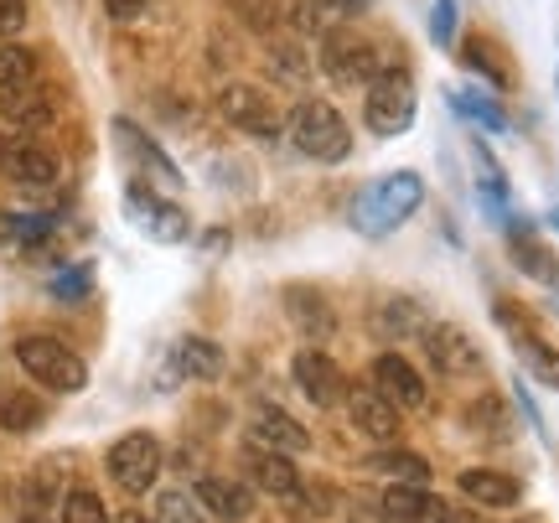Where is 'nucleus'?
Returning a JSON list of instances; mask_svg holds the SVG:
<instances>
[{
  "label": "nucleus",
  "mask_w": 559,
  "mask_h": 523,
  "mask_svg": "<svg viewBox=\"0 0 559 523\" xmlns=\"http://www.w3.org/2000/svg\"><path fill=\"white\" fill-rule=\"evenodd\" d=\"M41 415H47V404L37 394H26V389H0V430H11V436H26V430H37Z\"/></svg>",
  "instance_id": "obj_24"
},
{
  "label": "nucleus",
  "mask_w": 559,
  "mask_h": 523,
  "mask_svg": "<svg viewBox=\"0 0 559 523\" xmlns=\"http://www.w3.org/2000/svg\"><path fill=\"white\" fill-rule=\"evenodd\" d=\"M130 213L140 218V228H145L151 239H160V243L187 239V213H181V207H171V202H160L145 181H135V187H130Z\"/></svg>",
  "instance_id": "obj_14"
},
{
  "label": "nucleus",
  "mask_w": 559,
  "mask_h": 523,
  "mask_svg": "<svg viewBox=\"0 0 559 523\" xmlns=\"http://www.w3.org/2000/svg\"><path fill=\"white\" fill-rule=\"evenodd\" d=\"M11 239V213H0V243Z\"/></svg>",
  "instance_id": "obj_43"
},
{
  "label": "nucleus",
  "mask_w": 559,
  "mask_h": 523,
  "mask_svg": "<svg viewBox=\"0 0 559 523\" xmlns=\"http://www.w3.org/2000/svg\"><path fill=\"white\" fill-rule=\"evenodd\" d=\"M461 68H472V73H477V79H487L492 88H513L508 62L492 52V41H487V37H466V41H461Z\"/></svg>",
  "instance_id": "obj_25"
},
{
  "label": "nucleus",
  "mask_w": 559,
  "mask_h": 523,
  "mask_svg": "<svg viewBox=\"0 0 559 523\" xmlns=\"http://www.w3.org/2000/svg\"><path fill=\"white\" fill-rule=\"evenodd\" d=\"M290 373H296L300 394L317 404V409H332V404L347 400V373H342V368L326 358L321 347H300L296 362H290Z\"/></svg>",
  "instance_id": "obj_9"
},
{
  "label": "nucleus",
  "mask_w": 559,
  "mask_h": 523,
  "mask_svg": "<svg viewBox=\"0 0 559 523\" xmlns=\"http://www.w3.org/2000/svg\"><path fill=\"white\" fill-rule=\"evenodd\" d=\"M368 5H373V0H337L342 16H358V11H368Z\"/></svg>",
  "instance_id": "obj_42"
},
{
  "label": "nucleus",
  "mask_w": 559,
  "mask_h": 523,
  "mask_svg": "<svg viewBox=\"0 0 559 523\" xmlns=\"http://www.w3.org/2000/svg\"><path fill=\"white\" fill-rule=\"evenodd\" d=\"M104 11H109V21H135L145 11V0H104Z\"/></svg>",
  "instance_id": "obj_40"
},
{
  "label": "nucleus",
  "mask_w": 559,
  "mask_h": 523,
  "mask_svg": "<svg viewBox=\"0 0 559 523\" xmlns=\"http://www.w3.org/2000/svg\"><path fill=\"white\" fill-rule=\"evenodd\" d=\"M62 523H115V519L104 513L99 492L79 487V492H68V498H62Z\"/></svg>",
  "instance_id": "obj_33"
},
{
  "label": "nucleus",
  "mask_w": 559,
  "mask_h": 523,
  "mask_svg": "<svg viewBox=\"0 0 559 523\" xmlns=\"http://www.w3.org/2000/svg\"><path fill=\"white\" fill-rule=\"evenodd\" d=\"M290 26H296L300 37H326L332 26H342V11L337 0H290Z\"/></svg>",
  "instance_id": "obj_29"
},
{
  "label": "nucleus",
  "mask_w": 559,
  "mask_h": 523,
  "mask_svg": "<svg viewBox=\"0 0 559 523\" xmlns=\"http://www.w3.org/2000/svg\"><path fill=\"white\" fill-rule=\"evenodd\" d=\"M249 483L264 487V492H275V498H296L300 492V472L280 451H270V445H249Z\"/></svg>",
  "instance_id": "obj_18"
},
{
  "label": "nucleus",
  "mask_w": 559,
  "mask_h": 523,
  "mask_svg": "<svg viewBox=\"0 0 559 523\" xmlns=\"http://www.w3.org/2000/svg\"><path fill=\"white\" fill-rule=\"evenodd\" d=\"M88 290H94V270H88V264H73V270L52 275V296H58V301H83Z\"/></svg>",
  "instance_id": "obj_35"
},
{
  "label": "nucleus",
  "mask_w": 559,
  "mask_h": 523,
  "mask_svg": "<svg viewBox=\"0 0 559 523\" xmlns=\"http://www.w3.org/2000/svg\"><path fill=\"white\" fill-rule=\"evenodd\" d=\"M362 472H379L389 483H409V487H425L430 483V462L415 456V451H379V456H368Z\"/></svg>",
  "instance_id": "obj_23"
},
{
  "label": "nucleus",
  "mask_w": 559,
  "mask_h": 523,
  "mask_svg": "<svg viewBox=\"0 0 559 523\" xmlns=\"http://www.w3.org/2000/svg\"><path fill=\"white\" fill-rule=\"evenodd\" d=\"M0 171L16 187H52L58 181V156L37 141H0Z\"/></svg>",
  "instance_id": "obj_11"
},
{
  "label": "nucleus",
  "mask_w": 559,
  "mask_h": 523,
  "mask_svg": "<svg viewBox=\"0 0 559 523\" xmlns=\"http://www.w3.org/2000/svg\"><path fill=\"white\" fill-rule=\"evenodd\" d=\"M5 120L21 124V130H37V124H47L52 115H58V104H52V94L47 88H32V83H21V88H5Z\"/></svg>",
  "instance_id": "obj_21"
},
{
  "label": "nucleus",
  "mask_w": 559,
  "mask_h": 523,
  "mask_svg": "<svg viewBox=\"0 0 559 523\" xmlns=\"http://www.w3.org/2000/svg\"><path fill=\"white\" fill-rule=\"evenodd\" d=\"M26 523H41V519H26Z\"/></svg>",
  "instance_id": "obj_45"
},
{
  "label": "nucleus",
  "mask_w": 559,
  "mask_h": 523,
  "mask_svg": "<svg viewBox=\"0 0 559 523\" xmlns=\"http://www.w3.org/2000/svg\"><path fill=\"white\" fill-rule=\"evenodd\" d=\"M124 523H145V519H140V513H130V519H124Z\"/></svg>",
  "instance_id": "obj_44"
},
{
  "label": "nucleus",
  "mask_w": 559,
  "mask_h": 523,
  "mask_svg": "<svg viewBox=\"0 0 559 523\" xmlns=\"http://www.w3.org/2000/svg\"><path fill=\"white\" fill-rule=\"evenodd\" d=\"M26 26V0H0V37H16Z\"/></svg>",
  "instance_id": "obj_39"
},
{
  "label": "nucleus",
  "mask_w": 559,
  "mask_h": 523,
  "mask_svg": "<svg viewBox=\"0 0 559 523\" xmlns=\"http://www.w3.org/2000/svg\"><path fill=\"white\" fill-rule=\"evenodd\" d=\"M177 368L187 379H218L223 373V347L207 337H181L177 343Z\"/></svg>",
  "instance_id": "obj_26"
},
{
  "label": "nucleus",
  "mask_w": 559,
  "mask_h": 523,
  "mask_svg": "<svg viewBox=\"0 0 559 523\" xmlns=\"http://www.w3.org/2000/svg\"><path fill=\"white\" fill-rule=\"evenodd\" d=\"M109 477L140 498V492H151V483L160 477V445L156 436H145V430H130L124 441L109 445Z\"/></svg>",
  "instance_id": "obj_7"
},
{
  "label": "nucleus",
  "mask_w": 559,
  "mask_h": 523,
  "mask_svg": "<svg viewBox=\"0 0 559 523\" xmlns=\"http://www.w3.org/2000/svg\"><path fill=\"white\" fill-rule=\"evenodd\" d=\"M379 332H383V337H404V332H425V322H419L415 301H383V311H379Z\"/></svg>",
  "instance_id": "obj_34"
},
{
  "label": "nucleus",
  "mask_w": 559,
  "mask_h": 523,
  "mask_svg": "<svg viewBox=\"0 0 559 523\" xmlns=\"http://www.w3.org/2000/svg\"><path fill=\"white\" fill-rule=\"evenodd\" d=\"M353 523H389V519H383V508H353Z\"/></svg>",
  "instance_id": "obj_41"
},
{
  "label": "nucleus",
  "mask_w": 559,
  "mask_h": 523,
  "mask_svg": "<svg viewBox=\"0 0 559 523\" xmlns=\"http://www.w3.org/2000/svg\"><path fill=\"white\" fill-rule=\"evenodd\" d=\"M456 487L472 498L477 508H513L523 498L519 477H508V472H492V466H466L456 477Z\"/></svg>",
  "instance_id": "obj_17"
},
{
  "label": "nucleus",
  "mask_w": 559,
  "mask_h": 523,
  "mask_svg": "<svg viewBox=\"0 0 559 523\" xmlns=\"http://www.w3.org/2000/svg\"><path fill=\"white\" fill-rule=\"evenodd\" d=\"M430 41H436V47H451V41H456V0H436V5H430Z\"/></svg>",
  "instance_id": "obj_37"
},
{
  "label": "nucleus",
  "mask_w": 559,
  "mask_h": 523,
  "mask_svg": "<svg viewBox=\"0 0 559 523\" xmlns=\"http://www.w3.org/2000/svg\"><path fill=\"white\" fill-rule=\"evenodd\" d=\"M419 337H425V353H430V362H436L445 379H477L481 373V347L461 326L440 322V326H425Z\"/></svg>",
  "instance_id": "obj_8"
},
{
  "label": "nucleus",
  "mask_w": 559,
  "mask_h": 523,
  "mask_svg": "<svg viewBox=\"0 0 559 523\" xmlns=\"http://www.w3.org/2000/svg\"><path fill=\"white\" fill-rule=\"evenodd\" d=\"M254 445H270L280 456H300V451H311V436L280 404H260V415H254Z\"/></svg>",
  "instance_id": "obj_16"
},
{
  "label": "nucleus",
  "mask_w": 559,
  "mask_h": 523,
  "mask_svg": "<svg viewBox=\"0 0 559 523\" xmlns=\"http://www.w3.org/2000/svg\"><path fill=\"white\" fill-rule=\"evenodd\" d=\"M285 130L300 156H311V162H347V151H353V130L326 99H300Z\"/></svg>",
  "instance_id": "obj_2"
},
{
  "label": "nucleus",
  "mask_w": 559,
  "mask_h": 523,
  "mask_svg": "<svg viewBox=\"0 0 559 523\" xmlns=\"http://www.w3.org/2000/svg\"><path fill=\"white\" fill-rule=\"evenodd\" d=\"M466 425H487V436H498V441L513 436V425H508V415H502L498 400H477L472 409H466Z\"/></svg>",
  "instance_id": "obj_36"
},
{
  "label": "nucleus",
  "mask_w": 559,
  "mask_h": 523,
  "mask_svg": "<svg viewBox=\"0 0 559 523\" xmlns=\"http://www.w3.org/2000/svg\"><path fill=\"white\" fill-rule=\"evenodd\" d=\"M425 202V181L419 171H394V177L373 181L358 202H353V228L368 234V239H389L400 223H409Z\"/></svg>",
  "instance_id": "obj_1"
},
{
  "label": "nucleus",
  "mask_w": 559,
  "mask_h": 523,
  "mask_svg": "<svg viewBox=\"0 0 559 523\" xmlns=\"http://www.w3.org/2000/svg\"><path fill=\"white\" fill-rule=\"evenodd\" d=\"M156 523H198V519H192V503H187V492H160Z\"/></svg>",
  "instance_id": "obj_38"
},
{
  "label": "nucleus",
  "mask_w": 559,
  "mask_h": 523,
  "mask_svg": "<svg viewBox=\"0 0 559 523\" xmlns=\"http://www.w3.org/2000/svg\"><path fill=\"white\" fill-rule=\"evenodd\" d=\"M347 415H353V430L368 436V441H400V409L383 400L379 389H358V394H347Z\"/></svg>",
  "instance_id": "obj_15"
},
{
  "label": "nucleus",
  "mask_w": 559,
  "mask_h": 523,
  "mask_svg": "<svg viewBox=\"0 0 559 523\" xmlns=\"http://www.w3.org/2000/svg\"><path fill=\"white\" fill-rule=\"evenodd\" d=\"M321 68H326V79L347 83V88H358V83H373L383 73V58L379 47L362 37L358 26H332L326 37H321Z\"/></svg>",
  "instance_id": "obj_4"
},
{
  "label": "nucleus",
  "mask_w": 559,
  "mask_h": 523,
  "mask_svg": "<svg viewBox=\"0 0 559 523\" xmlns=\"http://www.w3.org/2000/svg\"><path fill=\"white\" fill-rule=\"evenodd\" d=\"M285 306H290V322H296L306 337H332L337 317H332V306L321 301V290H311V285H285Z\"/></svg>",
  "instance_id": "obj_20"
},
{
  "label": "nucleus",
  "mask_w": 559,
  "mask_h": 523,
  "mask_svg": "<svg viewBox=\"0 0 559 523\" xmlns=\"http://www.w3.org/2000/svg\"><path fill=\"white\" fill-rule=\"evenodd\" d=\"M218 109H223V120L234 124V130H243V135H260V141L285 135V115H280L275 99H270L264 88H254V83H228L218 94Z\"/></svg>",
  "instance_id": "obj_6"
},
{
  "label": "nucleus",
  "mask_w": 559,
  "mask_h": 523,
  "mask_svg": "<svg viewBox=\"0 0 559 523\" xmlns=\"http://www.w3.org/2000/svg\"><path fill=\"white\" fill-rule=\"evenodd\" d=\"M115 135H120V141L130 145V151H135V156H140V162H145V166H156V171H160V177H166V181H181V177H177V166L166 162V156H160L156 145L145 141V135H140V130H135V124H130V120H120V124H115Z\"/></svg>",
  "instance_id": "obj_32"
},
{
  "label": "nucleus",
  "mask_w": 559,
  "mask_h": 523,
  "mask_svg": "<svg viewBox=\"0 0 559 523\" xmlns=\"http://www.w3.org/2000/svg\"><path fill=\"white\" fill-rule=\"evenodd\" d=\"M32 73H37V58L26 47L0 41V88H21V83H32Z\"/></svg>",
  "instance_id": "obj_30"
},
{
  "label": "nucleus",
  "mask_w": 559,
  "mask_h": 523,
  "mask_svg": "<svg viewBox=\"0 0 559 523\" xmlns=\"http://www.w3.org/2000/svg\"><path fill=\"white\" fill-rule=\"evenodd\" d=\"M502 228H508V249H513V264H519L523 275L539 285H559V254L539 239V228L528 218H508Z\"/></svg>",
  "instance_id": "obj_10"
},
{
  "label": "nucleus",
  "mask_w": 559,
  "mask_h": 523,
  "mask_svg": "<svg viewBox=\"0 0 559 523\" xmlns=\"http://www.w3.org/2000/svg\"><path fill=\"white\" fill-rule=\"evenodd\" d=\"M373 389L394 409H419L425 404V379H419V368L404 353H379L373 358Z\"/></svg>",
  "instance_id": "obj_12"
},
{
  "label": "nucleus",
  "mask_w": 559,
  "mask_h": 523,
  "mask_svg": "<svg viewBox=\"0 0 559 523\" xmlns=\"http://www.w3.org/2000/svg\"><path fill=\"white\" fill-rule=\"evenodd\" d=\"M419 115V99H415V83L404 68H383L379 79L368 83V99H362V124L383 135V141H394L404 135Z\"/></svg>",
  "instance_id": "obj_3"
},
{
  "label": "nucleus",
  "mask_w": 559,
  "mask_h": 523,
  "mask_svg": "<svg viewBox=\"0 0 559 523\" xmlns=\"http://www.w3.org/2000/svg\"><path fill=\"white\" fill-rule=\"evenodd\" d=\"M264 62H270V73H275L280 83H306L311 79V58H306V47L290 37H275L270 47H264Z\"/></svg>",
  "instance_id": "obj_28"
},
{
  "label": "nucleus",
  "mask_w": 559,
  "mask_h": 523,
  "mask_svg": "<svg viewBox=\"0 0 559 523\" xmlns=\"http://www.w3.org/2000/svg\"><path fill=\"white\" fill-rule=\"evenodd\" d=\"M239 16L254 32H275L280 21H290V0H239Z\"/></svg>",
  "instance_id": "obj_31"
},
{
  "label": "nucleus",
  "mask_w": 559,
  "mask_h": 523,
  "mask_svg": "<svg viewBox=\"0 0 559 523\" xmlns=\"http://www.w3.org/2000/svg\"><path fill=\"white\" fill-rule=\"evenodd\" d=\"M513 343H519V358L528 362V373L539 383H549V389H559V347L549 337H539L534 322L523 326V332H513Z\"/></svg>",
  "instance_id": "obj_22"
},
{
  "label": "nucleus",
  "mask_w": 559,
  "mask_h": 523,
  "mask_svg": "<svg viewBox=\"0 0 559 523\" xmlns=\"http://www.w3.org/2000/svg\"><path fill=\"white\" fill-rule=\"evenodd\" d=\"M451 109L456 115H466V120H477L481 130H492V135H502L508 130V115H502V104L487 94V88H461V94H451Z\"/></svg>",
  "instance_id": "obj_27"
},
{
  "label": "nucleus",
  "mask_w": 559,
  "mask_h": 523,
  "mask_svg": "<svg viewBox=\"0 0 559 523\" xmlns=\"http://www.w3.org/2000/svg\"><path fill=\"white\" fill-rule=\"evenodd\" d=\"M16 358L21 368L41 383V389H58V394H79L88 383V368L73 347H62L58 337H21L16 343Z\"/></svg>",
  "instance_id": "obj_5"
},
{
  "label": "nucleus",
  "mask_w": 559,
  "mask_h": 523,
  "mask_svg": "<svg viewBox=\"0 0 559 523\" xmlns=\"http://www.w3.org/2000/svg\"><path fill=\"white\" fill-rule=\"evenodd\" d=\"M198 503L207 508V513H218V519L239 523L254 513V492L243 483H228V477H202L198 483Z\"/></svg>",
  "instance_id": "obj_19"
},
{
  "label": "nucleus",
  "mask_w": 559,
  "mask_h": 523,
  "mask_svg": "<svg viewBox=\"0 0 559 523\" xmlns=\"http://www.w3.org/2000/svg\"><path fill=\"white\" fill-rule=\"evenodd\" d=\"M383 519L389 523H451V508L445 498L425 492V487H409V483H394L383 492Z\"/></svg>",
  "instance_id": "obj_13"
}]
</instances>
